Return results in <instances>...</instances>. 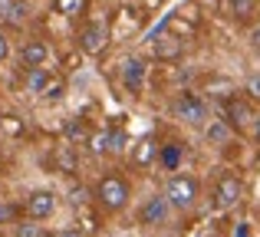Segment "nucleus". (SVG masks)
Returning <instances> with one entry per match:
<instances>
[{
  "mask_svg": "<svg viewBox=\"0 0 260 237\" xmlns=\"http://www.w3.org/2000/svg\"><path fill=\"white\" fill-rule=\"evenodd\" d=\"M95 198H99V205L109 208V211H122V208L128 205V181L119 178V175H106V178L99 181V188H95Z\"/></svg>",
  "mask_w": 260,
  "mask_h": 237,
  "instance_id": "f257e3e1",
  "label": "nucleus"
},
{
  "mask_svg": "<svg viewBox=\"0 0 260 237\" xmlns=\"http://www.w3.org/2000/svg\"><path fill=\"white\" fill-rule=\"evenodd\" d=\"M165 198H168L172 208H178V211H188V208L198 201V181L188 178V175H172L168 185H165Z\"/></svg>",
  "mask_w": 260,
  "mask_h": 237,
  "instance_id": "f03ea898",
  "label": "nucleus"
},
{
  "mask_svg": "<svg viewBox=\"0 0 260 237\" xmlns=\"http://www.w3.org/2000/svg\"><path fill=\"white\" fill-rule=\"evenodd\" d=\"M175 116L181 122H188V125H201V122L208 119V103H204L198 92H181V96L175 99Z\"/></svg>",
  "mask_w": 260,
  "mask_h": 237,
  "instance_id": "7ed1b4c3",
  "label": "nucleus"
},
{
  "mask_svg": "<svg viewBox=\"0 0 260 237\" xmlns=\"http://www.w3.org/2000/svg\"><path fill=\"white\" fill-rule=\"evenodd\" d=\"M241 198H244V185H241V178H234V175H224V178L214 185V208L217 211L237 208Z\"/></svg>",
  "mask_w": 260,
  "mask_h": 237,
  "instance_id": "20e7f679",
  "label": "nucleus"
},
{
  "mask_svg": "<svg viewBox=\"0 0 260 237\" xmlns=\"http://www.w3.org/2000/svg\"><path fill=\"white\" fill-rule=\"evenodd\" d=\"M168 211H172V205H168L165 194H152V198H148L145 205H142L139 221H142V224H148V227L165 224V221H168Z\"/></svg>",
  "mask_w": 260,
  "mask_h": 237,
  "instance_id": "39448f33",
  "label": "nucleus"
},
{
  "mask_svg": "<svg viewBox=\"0 0 260 237\" xmlns=\"http://www.w3.org/2000/svg\"><path fill=\"white\" fill-rule=\"evenodd\" d=\"M224 119H228L234 128H247V125H254L257 116H254V109H250V99H228Z\"/></svg>",
  "mask_w": 260,
  "mask_h": 237,
  "instance_id": "423d86ee",
  "label": "nucleus"
},
{
  "mask_svg": "<svg viewBox=\"0 0 260 237\" xmlns=\"http://www.w3.org/2000/svg\"><path fill=\"white\" fill-rule=\"evenodd\" d=\"M145 73H148L145 59H139V56H128L125 63H122V83H125V89L139 92L142 86H145Z\"/></svg>",
  "mask_w": 260,
  "mask_h": 237,
  "instance_id": "0eeeda50",
  "label": "nucleus"
},
{
  "mask_svg": "<svg viewBox=\"0 0 260 237\" xmlns=\"http://www.w3.org/2000/svg\"><path fill=\"white\" fill-rule=\"evenodd\" d=\"M106 43H109V26H102V23H89L83 33H79V46H83L86 53H102L106 50Z\"/></svg>",
  "mask_w": 260,
  "mask_h": 237,
  "instance_id": "6e6552de",
  "label": "nucleus"
},
{
  "mask_svg": "<svg viewBox=\"0 0 260 237\" xmlns=\"http://www.w3.org/2000/svg\"><path fill=\"white\" fill-rule=\"evenodd\" d=\"M53 211H56V198H53L50 191H33L30 198H26V214H30L33 221H46Z\"/></svg>",
  "mask_w": 260,
  "mask_h": 237,
  "instance_id": "1a4fd4ad",
  "label": "nucleus"
},
{
  "mask_svg": "<svg viewBox=\"0 0 260 237\" xmlns=\"http://www.w3.org/2000/svg\"><path fill=\"white\" fill-rule=\"evenodd\" d=\"M46 59H50V46H46L43 40H26L23 50H20V63H23L26 70H37Z\"/></svg>",
  "mask_w": 260,
  "mask_h": 237,
  "instance_id": "9d476101",
  "label": "nucleus"
},
{
  "mask_svg": "<svg viewBox=\"0 0 260 237\" xmlns=\"http://www.w3.org/2000/svg\"><path fill=\"white\" fill-rule=\"evenodd\" d=\"M158 161H161V168H165V172H178V168H181V161H184L181 142H165V145H158Z\"/></svg>",
  "mask_w": 260,
  "mask_h": 237,
  "instance_id": "9b49d317",
  "label": "nucleus"
},
{
  "mask_svg": "<svg viewBox=\"0 0 260 237\" xmlns=\"http://www.w3.org/2000/svg\"><path fill=\"white\" fill-rule=\"evenodd\" d=\"M231 135H234V125L228 119H214L208 125V142H214V145H228Z\"/></svg>",
  "mask_w": 260,
  "mask_h": 237,
  "instance_id": "f8f14e48",
  "label": "nucleus"
},
{
  "mask_svg": "<svg viewBox=\"0 0 260 237\" xmlns=\"http://www.w3.org/2000/svg\"><path fill=\"white\" fill-rule=\"evenodd\" d=\"M63 139L70 142V145H83V142H89V128L83 119H70L63 125Z\"/></svg>",
  "mask_w": 260,
  "mask_h": 237,
  "instance_id": "ddd939ff",
  "label": "nucleus"
},
{
  "mask_svg": "<svg viewBox=\"0 0 260 237\" xmlns=\"http://www.w3.org/2000/svg\"><path fill=\"white\" fill-rule=\"evenodd\" d=\"M181 40H175V37H161V40H155V56L158 59H178L181 56Z\"/></svg>",
  "mask_w": 260,
  "mask_h": 237,
  "instance_id": "4468645a",
  "label": "nucleus"
},
{
  "mask_svg": "<svg viewBox=\"0 0 260 237\" xmlns=\"http://www.w3.org/2000/svg\"><path fill=\"white\" fill-rule=\"evenodd\" d=\"M50 73L43 70V66H37V70H26V89L30 92H46L50 89Z\"/></svg>",
  "mask_w": 260,
  "mask_h": 237,
  "instance_id": "2eb2a0df",
  "label": "nucleus"
},
{
  "mask_svg": "<svg viewBox=\"0 0 260 237\" xmlns=\"http://www.w3.org/2000/svg\"><path fill=\"white\" fill-rule=\"evenodd\" d=\"M89 148H92L95 155L112 152V132H99V135H92V139H89Z\"/></svg>",
  "mask_w": 260,
  "mask_h": 237,
  "instance_id": "dca6fc26",
  "label": "nucleus"
},
{
  "mask_svg": "<svg viewBox=\"0 0 260 237\" xmlns=\"http://www.w3.org/2000/svg\"><path fill=\"white\" fill-rule=\"evenodd\" d=\"M254 10H257V0H231V13L237 20H247Z\"/></svg>",
  "mask_w": 260,
  "mask_h": 237,
  "instance_id": "f3484780",
  "label": "nucleus"
},
{
  "mask_svg": "<svg viewBox=\"0 0 260 237\" xmlns=\"http://www.w3.org/2000/svg\"><path fill=\"white\" fill-rule=\"evenodd\" d=\"M56 161H59V168H63V172H73V168H76V155H73V145H63L56 152Z\"/></svg>",
  "mask_w": 260,
  "mask_h": 237,
  "instance_id": "a211bd4d",
  "label": "nucleus"
},
{
  "mask_svg": "<svg viewBox=\"0 0 260 237\" xmlns=\"http://www.w3.org/2000/svg\"><path fill=\"white\" fill-rule=\"evenodd\" d=\"M17 237H43V227L30 218V221H23V224H17Z\"/></svg>",
  "mask_w": 260,
  "mask_h": 237,
  "instance_id": "6ab92c4d",
  "label": "nucleus"
},
{
  "mask_svg": "<svg viewBox=\"0 0 260 237\" xmlns=\"http://www.w3.org/2000/svg\"><path fill=\"white\" fill-rule=\"evenodd\" d=\"M244 92H247V99H250V103H260V73L247 76V83H244Z\"/></svg>",
  "mask_w": 260,
  "mask_h": 237,
  "instance_id": "aec40b11",
  "label": "nucleus"
},
{
  "mask_svg": "<svg viewBox=\"0 0 260 237\" xmlns=\"http://www.w3.org/2000/svg\"><path fill=\"white\" fill-rule=\"evenodd\" d=\"M155 155H158V145H155V142L148 139V142H142V148H139V155H135V161L142 165V161H152Z\"/></svg>",
  "mask_w": 260,
  "mask_h": 237,
  "instance_id": "412c9836",
  "label": "nucleus"
},
{
  "mask_svg": "<svg viewBox=\"0 0 260 237\" xmlns=\"http://www.w3.org/2000/svg\"><path fill=\"white\" fill-rule=\"evenodd\" d=\"M23 20H26V4H20V0H17V4H13V10H10V17H7L4 23H10V26H20Z\"/></svg>",
  "mask_w": 260,
  "mask_h": 237,
  "instance_id": "4be33fe9",
  "label": "nucleus"
},
{
  "mask_svg": "<svg viewBox=\"0 0 260 237\" xmlns=\"http://www.w3.org/2000/svg\"><path fill=\"white\" fill-rule=\"evenodd\" d=\"M125 148V132H112V152H122Z\"/></svg>",
  "mask_w": 260,
  "mask_h": 237,
  "instance_id": "5701e85b",
  "label": "nucleus"
},
{
  "mask_svg": "<svg viewBox=\"0 0 260 237\" xmlns=\"http://www.w3.org/2000/svg\"><path fill=\"white\" fill-rule=\"evenodd\" d=\"M10 56V40H7V33H0V63Z\"/></svg>",
  "mask_w": 260,
  "mask_h": 237,
  "instance_id": "b1692460",
  "label": "nucleus"
},
{
  "mask_svg": "<svg viewBox=\"0 0 260 237\" xmlns=\"http://www.w3.org/2000/svg\"><path fill=\"white\" fill-rule=\"evenodd\" d=\"M13 4H17V0H0V20H7V17H10Z\"/></svg>",
  "mask_w": 260,
  "mask_h": 237,
  "instance_id": "393cba45",
  "label": "nucleus"
},
{
  "mask_svg": "<svg viewBox=\"0 0 260 237\" xmlns=\"http://www.w3.org/2000/svg\"><path fill=\"white\" fill-rule=\"evenodd\" d=\"M13 218V208L10 205H0V224H4V221H10Z\"/></svg>",
  "mask_w": 260,
  "mask_h": 237,
  "instance_id": "a878e982",
  "label": "nucleus"
},
{
  "mask_svg": "<svg viewBox=\"0 0 260 237\" xmlns=\"http://www.w3.org/2000/svg\"><path fill=\"white\" fill-rule=\"evenodd\" d=\"M56 237H86V234H83V231H59Z\"/></svg>",
  "mask_w": 260,
  "mask_h": 237,
  "instance_id": "bb28decb",
  "label": "nucleus"
},
{
  "mask_svg": "<svg viewBox=\"0 0 260 237\" xmlns=\"http://www.w3.org/2000/svg\"><path fill=\"white\" fill-rule=\"evenodd\" d=\"M254 132H257V139H260V119H254Z\"/></svg>",
  "mask_w": 260,
  "mask_h": 237,
  "instance_id": "cd10ccee",
  "label": "nucleus"
},
{
  "mask_svg": "<svg viewBox=\"0 0 260 237\" xmlns=\"http://www.w3.org/2000/svg\"><path fill=\"white\" fill-rule=\"evenodd\" d=\"M254 43L260 46V26H257V30H254Z\"/></svg>",
  "mask_w": 260,
  "mask_h": 237,
  "instance_id": "c85d7f7f",
  "label": "nucleus"
}]
</instances>
